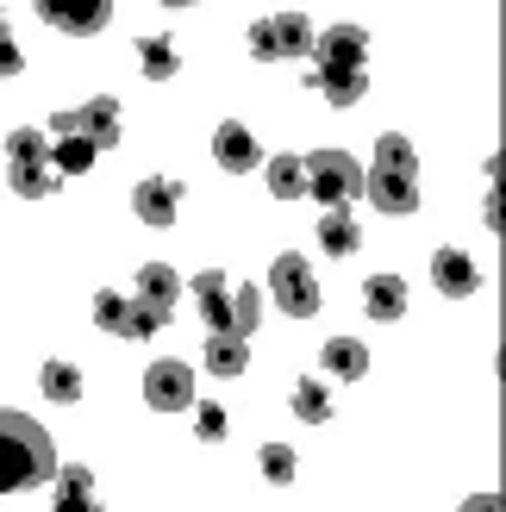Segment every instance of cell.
I'll return each mask as SVG.
<instances>
[{
    "instance_id": "7402d4cb",
    "label": "cell",
    "mask_w": 506,
    "mask_h": 512,
    "mask_svg": "<svg viewBox=\"0 0 506 512\" xmlns=\"http://www.w3.org/2000/svg\"><path fill=\"white\" fill-rule=\"evenodd\" d=\"M325 369L344 375V381H357V375L369 369V344H357V338H332V344H325Z\"/></svg>"
},
{
    "instance_id": "ba28073f",
    "label": "cell",
    "mask_w": 506,
    "mask_h": 512,
    "mask_svg": "<svg viewBox=\"0 0 506 512\" xmlns=\"http://www.w3.org/2000/svg\"><path fill=\"white\" fill-rule=\"evenodd\" d=\"M369 32L363 25H332L325 38H313V69H363Z\"/></svg>"
},
{
    "instance_id": "836d02e7",
    "label": "cell",
    "mask_w": 506,
    "mask_h": 512,
    "mask_svg": "<svg viewBox=\"0 0 506 512\" xmlns=\"http://www.w3.org/2000/svg\"><path fill=\"white\" fill-rule=\"evenodd\" d=\"M19 69H25V50H19L7 32H0V75H19Z\"/></svg>"
},
{
    "instance_id": "83f0119b",
    "label": "cell",
    "mask_w": 506,
    "mask_h": 512,
    "mask_svg": "<svg viewBox=\"0 0 506 512\" xmlns=\"http://www.w3.org/2000/svg\"><path fill=\"white\" fill-rule=\"evenodd\" d=\"M7 163H50V138L19 125V132H7Z\"/></svg>"
},
{
    "instance_id": "d590c367",
    "label": "cell",
    "mask_w": 506,
    "mask_h": 512,
    "mask_svg": "<svg viewBox=\"0 0 506 512\" xmlns=\"http://www.w3.org/2000/svg\"><path fill=\"white\" fill-rule=\"evenodd\" d=\"M0 32H7V19H0Z\"/></svg>"
},
{
    "instance_id": "f1b7e54d",
    "label": "cell",
    "mask_w": 506,
    "mask_h": 512,
    "mask_svg": "<svg viewBox=\"0 0 506 512\" xmlns=\"http://www.w3.org/2000/svg\"><path fill=\"white\" fill-rule=\"evenodd\" d=\"M125 313H132V300H125V294H113V288L94 294V325L100 331H119V338H125Z\"/></svg>"
},
{
    "instance_id": "2e32d148",
    "label": "cell",
    "mask_w": 506,
    "mask_h": 512,
    "mask_svg": "<svg viewBox=\"0 0 506 512\" xmlns=\"http://www.w3.org/2000/svg\"><path fill=\"white\" fill-rule=\"evenodd\" d=\"M138 300L175 313V300H182V275H175L169 263H144V269H138Z\"/></svg>"
},
{
    "instance_id": "4dcf8cb0",
    "label": "cell",
    "mask_w": 506,
    "mask_h": 512,
    "mask_svg": "<svg viewBox=\"0 0 506 512\" xmlns=\"http://www.w3.org/2000/svg\"><path fill=\"white\" fill-rule=\"evenodd\" d=\"M263 475L275 481V488H288L294 481V450L288 444H263Z\"/></svg>"
},
{
    "instance_id": "e575fe53",
    "label": "cell",
    "mask_w": 506,
    "mask_h": 512,
    "mask_svg": "<svg viewBox=\"0 0 506 512\" xmlns=\"http://www.w3.org/2000/svg\"><path fill=\"white\" fill-rule=\"evenodd\" d=\"M163 7H188V0H163Z\"/></svg>"
},
{
    "instance_id": "9a60e30c",
    "label": "cell",
    "mask_w": 506,
    "mask_h": 512,
    "mask_svg": "<svg viewBox=\"0 0 506 512\" xmlns=\"http://www.w3.org/2000/svg\"><path fill=\"white\" fill-rule=\"evenodd\" d=\"M319 250H332V256H357L363 250V232H357V219H350V207H325V219H319Z\"/></svg>"
},
{
    "instance_id": "603a6c76",
    "label": "cell",
    "mask_w": 506,
    "mask_h": 512,
    "mask_svg": "<svg viewBox=\"0 0 506 512\" xmlns=\"http://www.w3.org/2000/svg\"><path fill=\"white\" fill-rule=\"evenodd\" d=\"M94 506V475L88 469H63L57 475V512H88Z\"/></svg>"
},
{
    "instance_id": "5bb4252c",
    "label": "cell",
    "mask_w": 506,
    "mask_h": 512,
    "mask_svg": "<svg viewBox=\"0 0 506 512\" xmlns=\"http://www.w3.org/2000/svg\"><path fill=\"white\" fill-rule=\"evenodd\" d=\"M313 75V88L332 100V107H357V100L369 94V75L363 69H307Z\"/></svg>"
},
{
    "instance_id": "ac0fdd59",
    "label": "cell",
    "mask_w": 506,
    "mask_h": 512,
    "mask_svg": "<svg viewBox=\"0 0 506 512\" xmlns=\"http://www.w3.org/2000/svg\"><path fill=\"white\" fill-rule=\"evenodd\" d=\"M94 157H100V150L82 132H57V144H50V169H57V175H88Z\"/></svg>"
},
{
    "instance_id": "6da1fadb",
    "label": "cell",
    "mask_w": 506,
    "mask_h": 512,
    "mask_svg": "<svg viewBox=\"0 0 506 512\" xmlns=\"http://www.w3.org/2000/svg\"><path fill=\"white\" fill-rule=\"evenodd\" d=\"M50 475H57V444H50V431L38 419L0 406V494H32Z\"/></svg>"
},
{
    "instance_id": "8fae6325",
    "label": "cell",
    "mask_w": 506,
    "mask_h": 512,
    "mask_svg": "<svg viewBox=\"0 0 506 512\" xmlns=\"http://www.w3.org/2000/svg\"><path fill=\"white\" fill-rule=\"evenodd\" d=\"M175 200H182V182L157 175V182H138V188H132V213L163 232V225H175Z\"/></svg>"
},
{
    "instance_id": "ffe728a7",
    "label": "cell",
    "mask_w": 506,
    "mask_h": 512,
    "mask_svg": "<svg viewBox=\"0 0 506 512\" xmlns=\"http://www.w3.org/2000/svg\"><path fill=\"white\" fill-rule=\"evenodd\" d=\"M138 69L150 75V82H169V75L182 69V50H175V38H138Z\"/></svg>"
},
{
    "instance_id": "30bf717a",
    "label": "cell",
    "mask_w": 506,
    "mask_h": 512,
    "mask_svg": "<svg viewBox=\"0 0 506 512\" xmlns=\"http://www.w3.org/2000/svg\"><path fill=\"white\" fill-rule=\"evenodd\" d=\"M432 288L438 294H450V300H463V294H475L482 288V269L469 263V250H432Z\"/></svg>"
},
{
    "instance_id": "9c48e42d",
    "label": "cell",
    "mask_w": 506,
    "mask_h": 512,
    "mask_svg": "<svg viewBox=\"0 0 506 512\" xmlns=\"http://www.w3.org/2000/svg\"><path fill=\"white\" fill-rule=\"evenodd\" d=\"M213 157H219L225 175H250V169H263V150H257V138H250V125H244V119H225L219 132H213Z\"/></svg>"
},
{
    "instance_id": "d4e9b609",
    "label": "cell",
    "mask_w": 506,
    "mask_h": 512,
    "mask_svg": "<svg viewBox=\"0 0 506 512\" xmlns=\"http://www.w3.org/2000/svg\"><path fill=\"white\" fill-rule=\"evenodd\" d=\"M288 406H294L307 425H325V419H332V394H325V381H300Z\"/></svg>"
},
{
    "instance_id": "f546056e",
    "label": "cell",
    "mask_w": 506,
    "mask_h": 512,
    "mask_svg": "<svg viewBox=\"0 0 506 512\" xmlns=\"http://www.w3.org/2000/svg\"><path fill=\"white\" fill-rule=\"evenodd\" d=\"M257 319H263V294H257V288H238V294H232V331H238V338H250V331H257Z\"/></svg>"
},
{
    "instance_id": "8992f818",
    "label": "cell",
    "mask_w": 506,
    "mask_h": 512,
    "mask_svg": "<svg viewBox=\"0 0 506 512\" xmlns=\"http://www.w3.org/2000/svg\"><path fill=\"white\" fill-rule=\"evenodd\" d=\"M32 7H38L44 25H57L69 38H94V32H107V19H113V0H32Z\"/></svg>"
},
{
    "instance_id": "277c9868",
    "label": "cell",
    "mask_w": 506,
    "mask_h": 512,
    "mask_svg": "<svg viewBox=\"0 0 506 512\" xmlns=\"http://www.w3.org/2000/svg\"><path fill=\"white\" fill-rule=\"evenodd\" d=\"M269 294L282 300V313H294V319H313V313H319V275L300 263V256H275Z\"/></svg>"
},
{
    "instance_id": "5b68a950",
    "label": "cell",
    "mask_w": 506,
    "mask_h": 512,
    "mask_svg": "<svg viewBox=\"0 0 506 512\" xmlns=\"http://www.w3.org/2000/svg\"><path fill=\"white\" fill-rule=\"evenodd\" d=\"M57 132H82L94 150H113L119 144V100L100 94V100H88V107H75V113H57L50 119V138Z\"/></svg>"
},
{
    "instance_id": "7c38bea8",
    "label": "cell",
    "mask_w": 506,
    "mask_h": 512,
    "mask_svg": "<svg viewBox=\"0 0 506 512\" xmlns=\"http://www.w3.org/2000/svg\"><path fill=\"white\" fill-rule=\"evenodd\" d=\"M194 300H200L207 331H232V281H225L219 269H200L194 275Z\"/></svg>"
},
{
    "instance_id": "cb8c5ba5",
    "label": "cell",
    "mask_w": 506,
    "mask_h": 512,
    "mask_svg": "<svg viewBox=\"0 0 506 512\" xmlns=\"http://www.w3.org/2000/svg\"><path fill=\"white\" fill-rule=\"evenodd\" d=\"M57 182H63V175L50 169V163H13V188H19L25 200H44V194H57Z\"/></svg>"
},
{
    "instance_id": "4316f807",
    "label": "cell",
    "mask_w": 506,
    "mask_h": 512,
    "mask_svg": "<svg viewBox=\"0 0 506 512\" xmlns=\"http://www.w3.org/2000/svg\"><path fill=\"white\" fill-rule=\"evenodd\" d=\"M38 381H44V394H50V400H63V406H69V400H82V369H75V363H44Z\"/></svg>"
},
{
    "instance_id": "7a4b0ae2",
    "label": "cell",
    "mask_w": 506,
    "mask_h": 512,
    "mask_svg": "<svg viewBox=\"0 0 506 512\" xmlns=\"http://www.w3.org/2000/svg\"><path fill=\"white\" fill-rule=\"evenodd\" d=\"M363 194L382 213H394V219L419 207V150L400 138V132H388L382 144H375V169L363 175Z\"/></svg>"
},
{
    "instance_id": "d6986e66",
    "label": "cell",
    "mask_w": 506,
    "mask_h": 512,
    "mask_svg": "<svg viewBox=\"0 0 506 512\" xmlns=\"http://www.w3.org/2000/svg\"><path fill=\"white\" fill-rule=\"evenodd\" d=\"M269 32H275V57H313V25L300 13H275Z\"/></svg>"
},
{
    "instance_id": "1f68e13d",
    "label": "cell",
    "mask_w": 506,
    "mask_h": 512,
    "mask_svg": "<svg viewBox=\"0 0 506 512\" xmlns=\"http://www.w3.org/2000/svg\"><path fill=\"white\" fill-rule=\"evenodd\" d=\"M250 57H257V63H282V57H275V32H269V19L250 25Z\"/></svg>"
},
{
    "instance_id": "484cf974",
    "label": "cell",
    "mask_w": 506,
    "mask_h": 512,
    "mask_svg": "<svg viewBox=\"0 0 506 512\" xmlns=\"http://www.w3.org/2000/svg\"><path fill=\"white\" fill-rule=\"evenodd\" d=\"M163 325H169V313H163V306H150V300H132V313H125V338H132V344H150V338H157Z\"/></svg>"
},
{
    "instance_id": "44dd1931",
    "label": "cell",
    "mask_w": 506,
    "mask_h": 512,
    "mask_svg": "<svg viewBox=\"0 0 506 512\" xmlns=\"http://www.w3.org/2000/svg\"><path fill=\"white\" fill-rule=\"evenodd\" d=\"M263 175H269L275 200H300V194H307V163H300V157H269Z\"/></svg>"
},
{
    "instance_id": "4fadbf2b",
    "label": "cell",
    "mask_w": 506,
    "mask_h": 512,
    "mask_svg": "<svg viewBox=\"0 0 506 512\" xmlns=\"http://www.w3.org/2000/svg\"><path fill=\"white\" fill-rule=\"evenodd\" d=\"M363 313L394 325L400 313H407V281H400V275H369L363 281Z\"/></svg>"
},
{
    "instance_id": "e0dca14e",
    "label": "cell",
    "mask_w": 506,
    "mask_h": 512,
    "mask_svg": "<svg viewBox=\"0 0 506 512\" xmlns=\"http://www.w3.org/2000/svg\"><path fill=\"white\" fill-rule=\"evenodd\" d=\"M244 363H250V350H244L238 331H213V338H207V369H213L219 381H238Z\"/></svg>"
},
{
    "instance_id": "52a82bcc",
    "label": "cell",
    "mask_w": 506,
    "mask_h": 512,
    "mask_svg": "<svg viewBox=\"0 0 506 512\" xmlns=\"http://www.w3.org/2000/svg\"><path fill=\"white\" fill-rule=\"evenodd\" d=\"M144 400L157 406V413H182V406H194V369L175 363V356L150 363L144 369Z\"/></svg>"
},
{
    "instance_id": "d6a6232c",
    "label": "cell",
    "mask_w": 506,
    "mask_h": 512,
    "mask_svg": "<svg viewBox=\"0 0 506 512\" xmlns=\"http://www.w3.org/2000/svg\"><path fill=\"white\" fill-rule=\"evenodd\" d=\"M225 425H232V419H225V406H200V438H207V444L225 438Z\"/></svg>"
},
{
    "instance_id": "3957f363",
    "label": "cell",
    "mask_w": 506,
    "mask_h": 512,
    "mask_svg": "<svg viewBox=\"0 0 506 512\" xmlns=\"http://www.w3.org/2000/svg\"><path fill=\"white\" fill-rule=\"evenodd\" d=\"M307 194L319 207H350L363 194V169L350 163V150H313L307 157Z\"/></svg>"
}]
</instances>
